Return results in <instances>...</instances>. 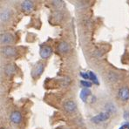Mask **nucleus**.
I'll return each mask as SVG.
<instances>
[{
	"mask_svg": "<svg viewBox=\"0 0 129 129\" xmlns=\"http://www.w3.org/2000/svg\"><path fill=\"white\" fill-rule=\"evenodd\" d=\"M110 114H111V113L107 111L102 112V113H99V114L95 115L94 117H92V118L91 119V121L95 123V124H99V123H100V122H104V121L107 120V119L110 118Z\"/></svg>",
	"mask_w": 129,
	"mask_h": 129,
	"instance_id": "nucleus-1",
	"label": "nucleus"
},
{
	"mask_svg": "<svg viewBox=\"0 0 129 129\" xmlns=\"http://www.w3.org/2000/svg\"><path fill=\"white\" fill-rule=\"evenodd\" d=\"M44 70H45V64L44 63H39L37 64L33 67L31 71V76L34 79H37V78L40 77L41 74L44 73Z\"/></svg>",
	"mask_w": 129,
	"mask_h": 129,
	"instance_id": "nucleus-2",
	"label": "nucleus"
},
{
	"mask_svg": "<svg viewBox=\"0 0 129 129\" xmlns=\"http://www.w3.org/2000/svg\"><path fill=\"white\" fill-rule=\"evenodd\" d=\"M63 107L67 113H73L77 110V104L73 100H66V101H64Z\"/></svg>",
	"mask_w": 129,
	"mask_h": 129,
	"instance_id": "nucleus-3",
	"label": "nucleus"
},
{
	"mask_svg": "<svg viewBox=\"0 0 129 129\" xmlns=\"http://www.w3.org/2000/svg\"><path fill=\"white\" fill-rule=\"evenodd\" d=\"M1 52L5 57H8V58H12L17 55V50L13 46H5L4 48H2Z\"/></svg>",
	"mask_w": 129,
	"mask_h": 129,
	"instance_id": "nucleus-4",
	"label": "nucleus"
},
{
	"mask_svg": "<svg viewBox=\"0 0 129 129\" xmlns=\"http://www.w3.org/2000/svg\"><path fill=\"white\" fill-rule=\"evenodd\" d=\"M119 98L123 101H127L129 100V89L126 86L121 87L119 90Z\"/></svg>",
	"mask_w": 129,
	"mask_h": 129,
	"instance_id": "nucleus-5",
	"label": "nucleus"
},
{
	"mask_svg": "<svg viewBox=\"0 0 129 129\" xmlns=\"http://www.w3.org/2000/svg\"><path fill=\"white\" fill-rule=\"evenodd\" d=\"M52 49L50 46H47V45L41 47L40 52H39V55H40V57L44 58V59L48 58L52 55Z\"/></svg>",
	"mask_w": 129,
	"mask_h": 129,
	"instance_id": "nucleus-6",
	"label": "nucleus"
},
{
	"mask_svg": "<svg viewBox=\"0 0 129 129\" xmlns=\"http://www.w3.org/2000/svg\"><path fill=\"white\" fill-rule=\"evenodd\" d=\"M21 8L25 12H31L34 9V3L32 1H29V0L23 1L21 4Z\"/></svg>",
	"mask_w": 129,
	"mask_h": 129,
	"instance_id": "nucleus-7",
	"label": "nucleus"
},
{
	"mask_svg": "<svg viewBox=\"0 0 129 129\" xmlns=\"http://www.w3.org/2000/svg\"><path fill=\"white\" fill-rule=\"evenodd\" d=\"M11 121L13 124H19L22 120V114L20 112L18 111H14L11 113Z\"/></svg>",
	"mask_w": 129,
	"mask_h": 129,
	"instance_id": "nucleus-8",
	"label": "nucleus"
},
{
	"mask_svg": "<svg viewBox=\"0 0 129 129\" xmlns=\"http://www.w3.org/2000/svg\"><path fill=\"white\" fill-rule=\"evenodd\" d=\"M11 16V13L10 10H8V9H2L1 11H0V20H1V23L7 22L10 19Z\"/></svg>",
	"mask_w": 129,
	"mask_h": 129,
	"instance_id": "nucleus-9",
	"label": "nucleus"
},
{
	"mask_svg": "<svg viewBox=\"0 0 129 129\" xmlns=\"http://www.w3.org/2000/svg\"><path fill=\"white\" fill-rule=\"evenodd\" d=\"M13 41V37L10 33H2L0 37V42L1 45H8Z\"/></svg>",
	"mask_w": 129,
	"mask_h": 129,
	"instance_id": "nucleus-10",
	"label": "nucleus"
},
{
	"mask_svg": "<svg viewBox=\"0 0 129 129\" xmlns=\"http://www.w3.org/2000/svg\"><path fill=\"white\" fill-rule=\"evenodd\" d=\"M91 94H92V92H91L90 89L89 88H83L82 90L80 91L79 97H80V99L82 100V101L86 102L87 100H88V98L91 96Z\"/></svg>",
	"mask_w": 129,
	"mask_h": 129,
	"instance_id": "nucleus-11",
	"label": "nucleus"
},
{
	"mask_svg": "<svg viewBox=\"0 0 129 129\" xmlns=\"http://www.w3.org/2000/svg\"><path fill=\"white\" fill-rule=\"evenodd\" d=\"M58 52H61V53H67L70 51L69 44L64 42V41H62V42H60L59 45H58Z\"/></svg>",
	"mask_w": 129,
	"mask_h": 129,
	"instance_id": "nucleus-12",
	"label": "nucleus"
},
{
	"mask_svg": "<svg viewBox=\"0 0 129 129\" xmlns=\"http://www.w3.org/2000/svg\"><path fill=\"white\" fill-rule=\"evenodd\" d=\"M15 72H16V68H15V66L11 64H8L5 67V74L8 75V76L12 75Z\"/></svg>",
	"mask_w": 129,
	"mask_h": 129,
	"instance_id": "nucleus-13",
	"label": "nucleus"
},
{
	"mask_svg": "<svg viewBox=\"0 0 129 129\" xmlns=\"http://www.w3.org/2000/svg\"><path fill=\"white\" fill-rule=\"evenodd\" d=\"M88 74H89V77H90V80H92V82L94 83V84L99 85L98 78H97V76H96L95 73H94L93 72H92V71H89L88 72Z\"/></svg>",
	"mask_w": 129,
	"mask_h": 129,
	"instance_id": "nucleus-14",
	"label": "nucleus"
},
{
	"mask_svg": "<svg viewBox=\"0 0 129 129\" xmlns=\"http://www.w3.org/2000/svg\"><path fill=\"white\" fill-rule=\"evenodd\" d=\"M81 85L85 87V88H89V87L92 86V82L88 80H81Z\"/></svg>",
	"mask_w": 129,
	"mask_h": 129,
	"instance_id": "nucleus-15",
	"label": "nucleus"
},
{
	"mask_svg": "<svg viewBox=\"0 0 129 129\" xmlns=\"http://www.w3.org/2000/svg\"><path fill=\"white\" fill-rule=\"evenodd\" d=\"M52 4L54 5L55 7H57V8H60L61 6H63V2L62 1H52Z\"/></svg>",
	"mask_w": 129,
	"mask_h": 129,
	"instance_id": "nucleus-16",
	"label": "nucleus"
},
{
	"mask_svg": "<svg viewBox=\"0 0 129 129\" xmlns=\"http://www.w3.org/2000/svg\"><path fill=\"white\" fill-rule=\"evenodd\" d=\"M107 112H109L110 113H113V112H114V107H113V105H112V104H108V105H107Z\"/></svg>",
	"mask_w": 129,
	"mask_h": 129,
	"instance_id": "nucleus-17",
	"label": "nucleus"
},
{
	"mask_svg": "<svg viewBox=\"0 0 129 129\" xmlns=\"http://www.w3.org/2000/svg\"><path fill=\"white\" fill-rule=\"evenodd\" d=\"M79 75L85 79H90V77H89V74H88V72L87 73H83V72H80Z\"/></svg>",
	"mask_w": 129,
	"mask_h": 129,
	"instance_id": "nucleus-18",
	"label": "nucleus"
},
{
	"mask_svg": "<svg viewBox=\"0 0 129 129\" xmlns=\"http://www.w3.org/2000/svg\"><path fill=\"white\" fill-rule=\"evenodd\" d=\"M122 126L124 127L125 129H129V122H126L125 124L122 125Z\"/></svg>",
	"mask_w": 129,
	"mask_h": 129,
	"instance_id": "nucleus-19",
	"label": "nucleus"
},
{
	"mask_svg": "<svg viewBox=\"0 0 129 129\" xmlns=\"http://www.w3.org/2000/svg\"><path fill=\"white\" fill-rule=\"evenodd\" d=\"M124 118L126 119H129V113H128V112H126V113H124Z\"/></svg>",
	"mask_w": 129,
	"mask_h": 129,
	"instance_id": "nucleus-20",
	"label": "nucleus"
},
{
	"mask_svg": "<svg viewBox=\"0 0 129 129\" xmlns=\"http://www.w3.org/2000/svg\"><path fill=\"white\" fill-rule=\"evenodd\" d=\"M58 129H68V128H58Z\"/></svg>",
	"mask_w": 129,
	"mask_h": 129,
	"instance_id": "nucleus-21",
	"label": "nucleus"
},
{
	"mask_svg": "<svg viewBox=\"0 0 129 129\" xmlns=\"http://www.w3.org/2000/svg\"><path fill=\"white\" fill-rule=\"evenodd\" d=\"M1 129H5V128H1Z\"/></svg>",
	"mask_w": 129,
	"mask_h": 129,
	"instance_id": "nucleus-22",
	"label": "nucleus"
}]
</instances>
